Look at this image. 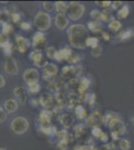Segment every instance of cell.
<instances>
[{
	"mask_svg": "<svg viewBox=\"0 0 134 150\" xmlns=\"http://www.w3.org/2000/svg\"><path fill=\"white\" fill-rule=\"evenodd\" d=\"M68 41L72 47L83 49L86 46V39L89 37L87 29L82 24H73L67 30Z\"/></svg>",
	"mask_w": 134,
	"mask_h": 150,
	"instance_id": "6da1fadb",
	"label": "cell"
},
{
	"mask_svg": "<svg viewBox=\"0 0 134 150\" xmlns=\"http://www.w3.org/2000/svg\"><path fill=\"white\" fill-rule=\"evenodd\" d=\"M105 123L110 128L111 133H116L118 135H122L126 132V127L118 115L114 113H108L105 116Z\"/></svg>",
	"mask_w": 134,
	"mask_h": 150,
	"instance_id": "7a4b0ae2",
	"label": "cell"
},
{
	"mask_svg": "<svg viewBox=\"0 0 134 150\" xmlns=\"http://www.w3.org/2000/svg\"><path fill=\"white\" fill-rule=\"evenodd\" d=\"M34 25L40 31H46L50 28L51 17L47 12H38L34 18Z\"/></svg>",
	"mask_w": 134,
	"mask_h": 150,
	"instance_id": "3957f363",
	"label": "cell"
},
{
	"mask_svg": "<svg viewBox=\"0 0 134 150\" xmlns=\"http://www.w3.org/2000/svg\"><path fill=\"white\" fill-rule=\"evenodd\" d=\"M29 128V122L24 117H16L11 122V129L15 134H24Z\"/></svg>",
	"mask_w": 134,
	"mask_h": 150,
	"instance_id": "277c9868",
	"label": "cell"
},
{
	"mask_svg": "<svg viewBox=\"0 0 134 150\" xmlns=\"http://www.w3.org/2000/svg\"><path fill=\"white\" fill-rule=\"evenodd\" d=\"M68 18L70 20H79L85 12V6L81 3H71L68 8Z\"/></svg>",
	"mask_w": 134,
	"mask_h": 150,
	"instance_id": "5b68a950",
	"label": "cell"
},
{
	"mask_svg": "<svg viewBox=\"0 0 134 150\" xmlns=\"http://www.w3.org/2000/svg\"><path fill=\"white\" fill-rule=\"evenodd\" d=\"M23 79L26 83L28 84H33V83H38V79H39V72L37 69L34 68H29L25 70L23 73Z\"/></svg>",
	"mask_w": 134,
	"mask_h": 150,
	"instance_id": "8992f818",
	"label": "cell"
},
{
	"mask_svg": "<svg viewBox=\"0 0 134 150\" xmlns=\"http://www.w3.org/2000/svg\"><path fill=\"white\" fill-rule=\"evenodd\" d=\"M4 68L6 72L11 75H16L18 73V66H17L16 61L14 60L13 57L7 56L5 59V63H4Z\"/></svg>",
	"mask_w": 134,
	"mask_h": 150,
	"instance_id": "52a82bcc",
	"label": "cell"
},
{
	"mask_svg": "<svg viewBox=\"0 0 134 150\" xmlns=\"http://www.w3.org/2000/svg\"><path fill=\"white\" fill-rule=\"evenodd\" d=\"M55 25L59 30H64L68 26V17L65 14H57L55 16Z\"/></svg>",
	"mask_w": 134,
	"mask_h": 150,
	"instance_id": "ba28073f",
	"label": "cell"
},
{
	"mask_svg": "<svg viewBox=\"0 0 134 150\" xmlns=\"http://www.w3.org/2000/svg\"><path fill=\"white\" fill-rule=\"evenodd\" d=\"M16 43L17 46H18V50L21 53H24L27 51V49L30 46V43H29V40L26 39V38L22 37V36H17L16 37Z\"/></svg>",
	"mask_w": 134,
	"mask_h": 150,
	"instance_id": "9c48e42d",
	"label": "cell"
},
{
	"mask_svg": "<svg viewBox=\"0 0 134 150\" xmlns=\"http://www.w3.org/2000/svg\"><path fill=\"white\" fill-rule=\"evenodd\" d=\"M17 108H18V103L15 99L9 98L4 103V110L8 113H14L17 110Z\"/></svg>",
	"mask_w": 134,
	"mask_h": 150,
	"instance_id": "30bf717a",
	"label": "cell"
},
{
	"mask_svg": "<svg viewBox=\"0 0 134 150\" xmlns=\"http://www.w3.org/2000/svg\"><path fill=\"white\" fill-rule=\"evenodd\" d=\"M72 55V51L68 48H64V49L60 50V51H57L56 53L55 59L58 60V61H62V60H68L69 57Z\"/></svg>",
	"mask_w": 134,
	"mask_h": 150,
	"instance_id": "8fae6325",
	"label": "cell"
},
{
	"mask_svg": "<svg viewBox=\"0 0 134 150\" xmlns=\"http://www.w3.org/2000/svg\"><path fill=\"white\" fill-rule=\"evenodd\" d=\"M45 43V36L42 32H37L34 34L33 37V44L35 47H38L40 45L44 44Z\"/></svg>",
	"mask_w": 134,
	"mask_h": 150,
	"instance_id": "7c38bea8",
	"label": "cell"
},
{
	"mask_svg": "<svg viewBox=\"0 0 134 150\" xmlns=\"http://www.w3.org/2000/svg\"><path fill=\"white\" fill-rule=\"evenodd\" d=\"M55 8L57 10L58 14H64L68 10V8H69V4H67L66 2L63 1H57L55 2Z\"/></svg>",
	"mask_w": 134,
	"mask_h": 150,
	"instance_id": "4fadbf2b",
	"label": "cell"
},
{
	"mask_svg": "<svg viewBox=\"0 0 134 150\" xmlns=\"http://www.w3.org/2000/svg\"><path fill=\"white\" fill-rule=\"evenodd\" d=\"M31 59L32 61L35 63L37 66H43V65H46V64H43L42 63V54L39 52V51H34L32 54H31Z\"/></svg>",
	"mask_w": 134,
	"mask_h": 150,
	"instance_id": "5bb4252c",
	"label": "cell"
},
{
	"mask_svg": "<svg viewBox=\"0 0 134 150\" xmlns=\"http://www.w3.org/2000/svg\"><path fill=\"white\" fill-rule=\"evenodd\" d=\"M14 94H15L16 97H18L21 100V102L24 103L26 100V90L23 87H16L14 89Z\"/></svg>",
	"mask_w": 134,
	"mask_h": 150,
	"instance_id": "9a60e30c",
	"label": "cell"
},
{
	"mask_svg": "<svg viewBox=\"0 0 134 150\" xmlns=\"http://www.w3.org/2000/svg\"><path fill=\"white\" fill-rule=\"evenodd\" d=\"M44 71L45 73L49 76H53V75H56L57 74V66L55 64H52V63H47L44 66Z\"/></svg>",
	"mask_w": 134,
	"mask_h": 150,
	"instance_id": "2e32d148",
	"label": "cell"
},
{
	"mask_svg": "<svg viewBox=\"0 0 134 150\" xmlns=\"http://www.w3.org/2000/svg\"><path fill=\"white\" fill-rule=\"evenodd\" d=\"M88 28L89 30H91L92 32H100L102 30V25L99 21H91L88 23Z\"/></svg>",
	"mask_w": 134,
	"mask_h": 150,
	"instance_id": "e0dca14e",
	"label": "cell"
},
{
	"mask_svg": "<svg viewBox=\"0 0 134 150\" xmlns=\"http://www.w3.org/2000/svg\"><path fill=\"white\" fill-rule=\"evenodd\" d=\"M129 14V6L128 5H122L121 8L117 12V16L119 19H124L128 16Z\"/></svg>",
	"mask_w": 134,
	"mask_h": 150,
	"instance_id": "ac0fdd59",
	"label": "cell"
},
{
	"mask_svg": "<svg viewBox=\"0 0 134 150\" xmlns=\"http://www.w3.org/2000/svg\"><path fill=\"white\" fill-rule=\"evenodd\" d=\"M86 46H89L91 48H95L97 46H99V40L97 37H92V36H89L88 38L86 39Z\"/></svg>",
	"mask_w": 134,
	"mask_h": 150,
	"instance_id": "d6986e66",
	"label": "cell"
},
{
	"mask_svg": "<svg viewBox=\"0 0 134 150\" xmlns=\"http://www.w3.org/2000/svg\"><path fill=\"white\" fill-rule=\"evenodd\" d=\"M133 36H134V29H126L125 31H123V32L119 35V38L122 41H124V40H127L129 38L133 37Z\"/></svg>",
	"mask_w": 134,
	"mask_h": 150,
	"instance_id": "ffe728a7",
	"label": "cell"
},
{
	"mask_svg": "<svg viewBox=\"0 0 134 150\" xmlns=\"http://www.w3.org/2000/svg\"><path fill=\"white\" fill-rule=\"evenodd\" d=\"M108 27L112 31H118L119 29L122 27V23L119 20H114L113 19V20L110 21V23L108 24Z\"/></svg>",
	"mask_w": 134,
	"mask_h": 150,
	"instance_id": "44dd1931",
	"label": "cell"
},
{
	"mask_svg": "<svg viewBox=\"0 0 134 150\" xmlns=\"http://www.w3.org/2000/svg\"><path fill=\"white\" fill-rule=\"evenodd\" d=\"M130 146L131 144L128 139H120V141H119V147L121 150H129Z\"/></svg>",
	"mask_w": 134,
	"mask_h": 150,
	"instance_id": "7402d4cb",
	"label": "cell"
},
{
	"mask_svg": "<svg viewBox=\"0 0 134 150\" xmlns=\"http://www.w3.org/2000/svg\"><path fill=\"white\" fill-rule=\"evenodd\" d=\"M8 44V36L4 33L0 34V47H5Z\"/></svg>",
	"mask_w": 134,
	"mask_h": 150,
	"instance_id": "603a6c76",
	"label": "cell"
},
{
	"mask_svg": "<svg viewBox=\"0 0 134 150\" xmlns=\"http://www.w3.org/2000/svg\"><path fill=\"white\" fill-rule=\"evenodd\" d=\"M28 89L31 93H36L39 91L40 89V85L38 83H33V84H29L28 85Z\"/></svg>",
	"mask_w": 134,
	"mask_h": 150,
	"instance_id": "cb8c5ba5",
	"label": "cell"
},
{
	"mask_svg": "<svg viewBox=\"0 0 134 150\" xmlns=\"http://www.w3.org/2000/svg\"><path fill=\"white\" fill-rule=\"evenodd\" d=\"M101 52H102V48L101 46H97L95 48H92L91 50V55L93 57H99L101 55Z\"/></svg>",
	"mask_w": 134,
	"mask_h": 150,
	"instance_id": "d4e9b609",
	"label": "cell"
},
{
	"mask_svg": "<svg viewBox=\"0 0 134 150\" xmlns=\"http://www.w3.org/2000/svg\"><path fill=\"white\" fill-rule=\"evenodd\" d=\"M56 53H57V51L55 50L54 47H48L46 49V54H47V56L49 58H55Z\"/></svg>",
	"mask_w": 134,
	"mask_h": 150,
	"instance_id": "484cf974",
	"label": "cell"
},
{
	"mask_svg": "<svg viewBox=\"0 0 134 150\" xmlns=\"http://www.w3.org/2000/svg\"><path fill=\"white\" fill-rule=\"evenodd\" d=\"M12 31H13V27H12V25L10 23H4L3 24V33L4 34H9V33H11Z\"/></svg>",
	"mask_w": 134,
	"mask_h": 150,
	"instance_id": "4316f807",
	"label": "cell"
},
{
	"mask_svg": "<svg viewBox=\"0 0 134 150\" xmlns=\"http://www.w3.org/2000/svg\"><path fill=\"white\" fill-rule=\"evenodd\" d=\"M75 112H76L77 116H78V118H80V119H82V118L85 117V110H84V108L81 107V106H78V107L76 108V110H75Z\"/></svg>",
	"mask_w": 134,
	"mask_h": 150,
	"instance_id": "83f0119b",
	"label": "cell"
},
{
	"mask_svg": "<svg viewBox=\"0 0 134 150\" xmlns=\"http://www.w3.org/2000/svg\"><path fill=\"white\" fill-rule=\"evenodd\" d=\"M88 86H89V80L86 78H83L81 82H80V90H86Z\"/></svg>",
	"mask_w": 134,
	"mask_h": 150,
	"instance_id": "f1b7e54d",
	"label": "cell"
},
{
	"mask_svg": "<svg viewBox=\"0 0 134 150\" xmlns=\"http://www.w3.org/2000/svg\"><path fill=\"white\" fill-rule=\"evenodd\" d=\"M90 16H91L95 21L99 20V19H100V16H101V12L98 10H92L91 13H90Z\"/></svg>",
	"mask_w": 134,
	"mask_h": 150,
	"instance_id": "f546056e",
	"label": "cell"
},
{
	"mask_svg": "<svg viewBox=\"0 0 134 150\" xmlns=\"http://www.w3.org/2000/svg\"><path fill=\"white\" fill-rule=\"evenodd\" d=\"M55 4H53L52 2H44L43 3V7L46 11H52L53 8H54Z\"/></svg>",
	"mask_w": 134,
	"mask_h": 150,
	"instance_id": "4dcf8cb0",
	"label": "cell"
},
{
	"mask_svg": "<svg viewBox=\"0 0 134 150\" xmlns=\"http://www.w3.org/2000/svg\"><path fill=\"white\" fill-rule=\"evenodd\" d=\"M6 118H7V115H6L5 110H4L1 106H0V124H1L2 122L5 121Z\"/></svg>",
	"mask_w": 134,
	"mask_h": 150,
	"instance_id": "1f68e13d",
	"label": "cell"
},
{
	"mask_svg": "<svg viewBox=\"0 0 134 150\" xmlns=\"http://www.w3.org/2000/svg\"><path fill=\"white\" fill-rule=\"evenodd\" d=\"M92 134H93L96 138H99L100 135L102 134V130L99 127H94L93 129H92Z\"/></svg>",
	"mask_w": 134,
	"mask_h": 150,
	"instance_id": "d6a6232c",
	"label": "cell"
},
{
	"mask_svg": "<svg viewBox=\"0 0 134 150\" xmlns=\"http://www.w3.org/2000/svg\"><path fill=\"white\" fill-rule=\"evenodd\" d=\"M95 3L97 4L98 6H100V7H109V6H111V3L112 2H110V1H96Z\"/></svg>",
	"mask_w": 134,
	"mask_h": 150,
	"instance_id": "836d02e7",
	"label": "cell"
},
{
	"mask_svg": "<svg viewBox=\"0 0 134 150\" xmlns=\"http://www.w3.org/2000/svg\"><path fill=\"white\" fill-rule=\"evenodd\" d=\"M68 60H69L71 63H74V62H77L79 60V56L77 54H75V53H72V55L69 57V59Z\"/></svg>",
	"mask_w": 134,
	"mask_h": 150,
	"instance_id": "e575fe53",
	"label": "cell"
},
{
	"mask_svg": "<svg viewBox=\"0 0 134 150\" xmlns=\"http://www.w3.org/2000/svg\"><path fill=\"white\" fill-rule=\"evenodd\" d=\"M100 20H102V21H107V20H108V14H107L106 11L101 12Z\"/></svg>",
	"mask_w": 134,
	"mask_h": 150,
	"instance_id": "d590c367",
	"label": "cell"
},
{
	"mask_svg": "<svg viewBox=\"0 0 134 150\" xmlns=\"http://www.w3.org/2000/svg\"><path fill=\"white\" fill-rule=\"evenodd\" d=\"M4 50H5L6 53H7V54H8V56H9V54H10L11 51H12V46H11V45L8 43V44H7L5 47H4Z\"/></svg>",
	"mask_w": 134,
	"mask_h": 150,
	"instance_id": "8d00e7d4",
	"label": "cell"
},
{
	"mask_svg": "<svg viewBox=\"0 0 134 150\" xmlns=\"http://www.w3.org/2000/svg\"><path fill=\"white\" fill-rule=\"evenodd\" d=\"M21 27H22V29H24V30H29V29H30V24L28 22H23V23H21Z\"/></svg>",
	"mask_w": 134,
	"mask_h": 150,
	"instance_id": "74e56055",
	"label": "cell"
},
{
	"mask_svg": "<svg viewBox=\"0 0 134 150\" xmlns=\"http://www.w3.org/2000/svg\"><path fill=\"white\" fill-rule=\"evenodd\" d=\"M5 83H6V81H5V79H4V77L0 74V88L5 86Z\"/></svg>",
	"mask_w": 134,
	"mask_h": 150,
	"instance_id": "f35d334b",
	"label": "cell"
},
{
	"mask_svg": "<svg viewBox=\"0 0 134 150\" xmlns=\"http://www.w3.org/2000/svg\"><path fill=\"white\" fill-rule=\"evenodd\" d=\"M99 138H100V140H102V141H107V140H108V136H107V134L105 132H102V134L100 135V137H99Z\"/></svg>",
	"mask_w": 134,
	"mask_h": 150,
	"instance_id": "ab89813d",
	"label": "cell"
},
{
	"mask_svg": "<svg viewBox=\"0 0 134 150\" xmlns=\"http://www.w3.org/2000/svg\"><path fill=\"white\" fill-rule=\"evenodd\" d=\"M121 4H122V2H112L111 6H112V8H113V9H116L118 6H120Z\"/></svg>",
	"mask_w": 134,
	"mask_h": 150,
	"instance_id": "60d3db41",
	"label": "cell"
},
{
	"mask_svg": "<svg viewBox=\"0 0 134 150\" xmlns=\"http://www.w3.org/2000/svg\"><path fill=\"white\" fill-rule=\"evenodd\" d=\"M102 37H103V39L106 40V41H108L109 39H110V35H109L107 32H102Z\"/></svg>",
	"mask_w": 134,
	"mask_h": 150,
	"instance_id": "b9f144b4",
	"label": "cell"
},
{
	"mask_svg": "<svg viewBox=\"0 0 134 150\" xmlns=\"http://www.w3.org/2000/svg\"><path fill=\"white\" fill-rule=\"evenodd\" d=\"M12 18L14 19L13 21H15V22H17V21L19 20V18H20V16H19L18 14H16V13H13V14H12Z\"/></svg>",
	"mask_w": 134,
	"mask_h": 150,
	"instance_id": "7bdbcfd3",
	"label": "cell"
},
{
	"mask_svg": "<svg viewBox=\"0 0 134 150\" xmlns=\"http://www.w3.org/2000/svg\"><path fill=\"white\" fill-rule=\"evenodd\" d=\"M75 150H88V148H87V147H78V148Z\"/></svg>",
	"mask_w": 134,
	"mask_h": 150,
	"instance_id": "ee69618b",
	"label": "cell"
},
{
	"mask_svg": "<svg viewBox=\"0 0 134 150\" xmlns=\"http://www.w3.org/2000/svg\"><path fill=\"white\" fill-rule=\"evenodd\" d=\"M0 150H6V149L3 148V147H0Z\"/></svg>",
	"mask_w": 134,
	"mask_h": 150,
	"instance_id": "f6af8a7d",
	"label": "cell"
},
{
	"mask_svg": "<svg viewBox=\"0 0 134 150\" xmlns=\"http://www.w3.org/2000/svg\"><path fill=\"white\" fill-rule=\"evenodd\" d=\"M132 121H133V122H134V117H133V118H132Z\"/></svg>",
	"mask_w": 134,
	"mask_h": 150,
	"instance_id": "bcb514c9",
	"label": "cell"
},
{
	"mask_svg": "<svg viewBox=\"0 0 134 150\" xmlns=\"http://www.w3.org/2000/svg\"><path fill=\"white\" fill-rule=\"evenodd\" d=\"M0 23H1V17H0Z\"/></svg>",
	"mask_w": 134,
	"mask_h": 150,
	"instance_id": "7dc6e473",
	"label": "cell"
}]
</instances>
